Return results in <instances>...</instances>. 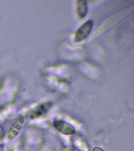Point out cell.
Returning a JSON list of instances; mask_svg holds the SVG:
<instances>
[{
	"instance_id": "6da1fadb",
	"label": "cell",
	"mask_w": 134,
	"mask_h": 151,
	"mask_svg": "<svg viewBox=\"0 0 134 151\" xmlns=\"http://www.w3.org/2000/svg\"><path fill=\"white\" fill-rule=\"evenodd\" d=\"M24 121V118L21 116L17 118L13 122L7 132L6 138L8 140H12L18 135L23 129Z\"/></svg>"
},
{
	"instance_id": "7a4b0ae2",
	"label": "cell",
	"mask_w": 134,
	"mask_h": 151,
	"mask_svg": "<svg viewBox=\"0 0 134 151\" xmlns=\"http://www.w3.org/2000/svg\"><path fill=\"white\" fill-rule=\"evenodd\" d=\"M93 22L89 20L82 25L76 31L75 37V42H79L86 39L92 30Z\"/></svg>"
},
{
	"instance_id": "3957f363",
	"label": "cell",
	"mask_w": 134,
	"mask_h": 151,
	"mask_svg": "<svg viewBox=\"0 0 134 151\" xmlns=\"http://www.w3.org/2000/svg\"><path fill=\"white\" fill-rule=\"evenodd\" d=\"M53 126L59 132L64 135H72L76 133V129L73 126L63 120H55Z\"/></svg>"
},
{
	"instance_id": "277c9868",
	"label": "cell",
	"mask_w": 134,
	"mask_h": 151,
	"mask_svg": "<svg viewBox=\"0 0 134 151\" xmlns=\"http://www.w3.org/2000/svg\"><path fill=\"white\" fill-rule=\"evenodd\" d=\"M52 105V104L51 102L47 103L41 105L31 112L30 114V117L32 119H33L42 115L50 109Z\"/></svg>"
},
{
	"instance_id": "5b68a950",
	"label": "cell",
	"mask_w": 134,
	"mask_h": 151,
	"mask_svg": "<svg viewBox=\"0 0 134 151\" xmlns=\"http://www.w3.org/2000/svg\"><path fill=\"white\" fill-rule=\"evenodd\" d=\"M77 14L80 18L83 19L86 16L88 12V6L86 1H78L77 3Z\"/></svg>"
},
{
	"instance_id": "8992f818",
	"label": "cell",
	"mask_w": 134,
	"mask_h": 151,
	"mask_svg": "<svg viewBox=\"0 0 134 151\" xmlns=\"http://www.w3.org/2000/svg\"><path fill=\"white\" fill-rule=\"evenodd\" d=\"M62 151H81L76 147L73 146H65L62 149Z\"/></svg>"
},
{
	"instance_id": "52a82bcc",
	"label": "cell",
	"mask_w": 134,
	"mask_h": 151,
	"mask_svg": "<svg viewBox=\"0 0 134 151\" xmlns=\"http://www.w3.org/2000/svg\"><path fill=\"white\" fill-rule=\"evenodd\" d=\"M92 151H104L102 149L99 147H95L93 149Z\"/></svg>"
}]
</instances>
